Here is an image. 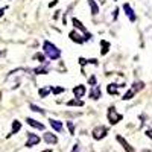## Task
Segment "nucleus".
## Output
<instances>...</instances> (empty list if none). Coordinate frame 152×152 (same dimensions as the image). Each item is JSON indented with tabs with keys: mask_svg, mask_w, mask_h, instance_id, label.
Wrapping results in <instances>:
<instances>
[{
	"mask_svg": "<svg viewBox=\"0 0 152 152\" xmlns=\"http://www.w3.org/2000/svg\"><path fill=\"white\" fill-rule=\"evenodd\" d=\"M43 50H44V55H47L50 59H58L61 56V50L50 41L43 43Z\"/></svg>",
	"mask_w": 152,
	"mask_h": 152,
	"instance_id": "obj_1",
	"label": "nucleus"
},
{
	"mask_svg": "<svg viewBox=\"0 0 152 152\" xmlns=\"http://www.w3.org/2000/svg\"><path fill=\"white\" fill-rule=\"evenodd\" d=\"M143 88H145V82H142V81H135L122 99H123V100H129V99H132V97H134V94H137L140 90H143Z\"/></svg>",
	"mask_w": 152,
	"mask_h": 152,
	"instance_id": "obj_2",
	"label": "nucleus"
},
{
	"mask_svg": "<svg viewBox=\"0 0 152 152\" xmlns=\"http://www.w3.org/2000/svg\"><path fill=\"white\" fill-rule=\"evenodd\" d=\"M107 119H108V122L111 125H116V123H119L123 119V116H122V114H119L114 107H110L108 111H107Z\"/></svg>",
	"mask_w": 152,
	"mask_h": 152,
	"instance_id": "obj_3",
	"label": "nucleus"
},
{
	"mask_svg": "<svg viewBox=\"0 0 152 152\" xmlns=\"http://www.w3.org/2000/svg\"><path fill=\"white\" fill-rule=\"evenodd\" d=\"M91 134H93L94 140H102V138L107 137V134H108V128L104 126V125H99V126H96V128H93Z\"/></svg>",
	"mask_w": 152,
	"mask_h": 152,
	"instance_id": "obj_4",
	"label": "nucleus"
},
{
	"mask_svg": "<svg viewBox=\"0 0 152 152\" xmlns=\"http://www.w3.org/2000/svg\"><path fill=\"white\" fill-rule=\"evenodd\" d=\"M72 23H73V26H75L76 29H79V31L85 35V37H84V40H85V41L91 40V34H90V32H87V29H85V26L82 24L81 20H78V18H72Z\"/></svg>",
	"mask_w": 152,
	"mask_h": 152,
	"instance_id": "obj_5",
	"label": "nucleus"
},
{
	"mask_svg": "<svg viewBox=\"0 0 152 152\" xmlns=\"http://www.w3.org/2000/svg\"><path fill=\"white\" fill-rule=\"evenodd\" d=\"M38 143H40V137H38L37 134H32V132H29V134H28V142H26V148H32V146H37Z\"/></svg>",
	"mask_w": 152,
	"mask_h": 152,
	"instance_id": "obj_6",
	"label": "nucleus"
},
{
	"mask_svg": "<svg viewBox=\"0 0 152 152\" xmlns=\"http://www.w3.org/2000/svg\"><path fill=\"white\" fill-rule=\"evenodd\" d=\"M123 11L126 12V17L129 18V21H135V20H137V17H135V14H134V9L131 8L129 3H125V5H123Z\"/></svg>",
	"mask_w": 152,
	"mask_h": 152,
	"instance_id": "obj_7",
	"label": "nucleus"
},
{
	"mask_svg": "<svg viewBox=\"0 0 152 152\" xmlns=\"http://www.w3.org/2000/svg\"><path fill=\"white\" fill-rule=\"evenodd\" d=\"M116 140H117V142H119V143L123 146V149H125L126 152H135V151H134V148H132V146H131L128 142H126V140H125V138H123L122 135H116Z\"/></svg>",
	"mask_w": 152,
	"mask_h": 152,
	"instance_id": "obj_8",
	"label": "nucleus"
},
{
	"mask_svg": "<svg viewBox=\"0 0 152 152\" xmlns=\"http://www.w3.org/2000/svg\"><path fill=\"white\" fill-rule=\"evenodd\" d=\"M44 142L49 143V145H56L58 143V137L56 134H52V132H44Z\"/></svg>",
	"mask_w": 152,
	"mask_h": 152,
	"instance_id": "obj_9",
	"label": "nucleus"
},
{
	"mask_svg": "<svg viewBox=\"0 0 152 152\" xmlns=\"http://www.w3.org/2000/svg\"><path fill=\"white\" fill-rule=\"evenodd\" d=\"M73 94H75L76 99L84 97V94H85V85H76V87L73 88Z\"/></svg>",
	"mask_w": 152,
	"mask_h": 152,
	"instance_id": "obj_10",
	"label": "nucleus"
},
{
	"mask_svg": "<svg viewBox=\"0 0 152 152\" xmlns=\"http://www.w3.org/2000/svg\"><path fill=\"white\" fill-rule=\"evenodd\" d=\"M69 37H70V40H72L73 43H78V44H82V43L85 41L84 38L81 37V34H78L76 31H72V32L69 34Z\"/></svg>",
	"mask_w": 152,
	"mask_h": 152,
	"instance_id": "obj_11",
	"label": "nucleus"
},
{
	"mask_svg": "<svg viewBox=\"0 0 152 152\" xmlns=\"http://www.w3.org/2000/svg\"><path fill=\"white\" fill-rule=\"evenodd\" d=\"M100 96H102V91H100V87H99V85L91 87L90 97H91V99H94V100H97V99H100Z\"/></svg>",
	"mask_w": 152,
	"mask_h": 152,
	"instance_id": "obj_12",
	"label": "nucleus"
},
{
	"mask_svg": "<svg viewBox=\"0 0 152 152\" xmlns=\"http://www.w3.org/2000/svg\"><path fill=\"white\" fill-rule=\"evenodd\" d=\"M26 122H28V125H29V126H32V128H35V129H40V131H43V129H44V125H43V123H40L38 120H34V119L28 117V119H26Z\"/></svg>",
	"mask_w": 152,
	"mask_h": 152,
	"instance_id": "obj_13",
	"label": "nucleus"
},
{
	"mask_svg": "<svg viewBox=\"0 0 152 152\" xmlns=\"http://www.w3.org/2000/svg\"><path fill=\"white\" fill-rule=\"evenodd\" d=\"M120 87H125V85H116V84H110V85H107V93H108V94H117Z\"/></svg>",
	"mask_w": 152,
	"mask_h": 152,
	"instance_id": "obj_14",
	"label": "nucleus"
},
{
	"mask_svg": "<svg viewBox=\"0 0 152 152\" xmlns=\"http://www.w3.org/2000/svg\"><path fill=\"white\" fill-rule=\"evenodd\" d=\"M50 126H52L53 129H56V132H62V123L59 120H55V119H50Z\"/></svg>",
	"mask_w": 152,
	"mask_h": 152,
	"instance_id": "obj_15",
	"label": "nucleus"
},
{
	"mask_svg": "<svg viewBox=\"0 0 152 152\" xmlns=\"http://www.w3.org/2000/svg\"><path fill=\"white\" fill-rule=\"evenodd\" d=\"M20 128H21V123H20L18 120H14V122H12V129H11V134H8V137H9V135L17 134V132L20 131Z\"/></svg>",
	"mask_w": 152,
	"mask_h": 152,
	"instance_id": "obj_16",
	"label": "nucleus"
},
{
	"mask_svg": "<svg viewBox=\"0 0 152 152\" xmlns=\"http://www.w3.org/2000/svg\"><path fill=\"white\" fill-rule=\"evenodd\" d=\"M88 5H90V8H91V12H93V15L99 14V6H97V3L94 2V0H88Z\"/></svg>",
	"mask_w": 152,
	"mask_h": 152,
	"instance_id": "obj_17",
	"label": "nucleus"
},
{
	"mask_svg": "<svg viewBox=\"0 0 152 152\" xmlns=\"http://www.w3.org/2000/svg\"><path fill=\"white\" fill-rule=\"evenodd\" d=\"M100 46H102V50H100V53H102V55L108 53V50H110V43L105 41V40H102V41H100Z\"/></svg>",
	"mask_w": 152,
	"mask_h": 152,
	"instance_id": "obj_18",
	"label": "nucleus"
},
{
	"mask_svg": "<svg viewBox=\"0 0 152 152\" xmlns=\"http://www.w3.org/2000/svg\"><path fill=\"white\" fill-rule=\"evenodd\" d=\"M67 105H69V107H82L84 102H82L81 99H73V100H69Z\"/></svg>",
	"mask_w": 152,
	"mask_h": 152,
	"instance_id": "obj_19",
	"label": "nucleus"
},
{
	"mask_svg": "<svg viewBox=\"0 0 152 152\" xmlns=\"http://www.w3.org/2000/svg\"><path fill=\"white\" fill-rule=\"evenodd\" d=\"M50 91L53 94H61V93H64V88L62 87H50Z\"/></svg>",
	"mask_w": 152,
	"mask_h": 152,
	"instance_id": "obj_20",
	"label": "nucleus"
},
{
	"mask_svg": "<svg viewBox=\"0 0 152 152\" xmlns=\"http://www.w3.org/2000/svg\"><path fill=\"white\" fill-rule=\"evenodd\" d=\"M31 110L35 111V113H40V114H46V111H44L43 108H40L38 105H34V104H31Z\"/></svg>",
	"mask_w": 152,
	"mask_h": 152,
	"instance_id": "obj_21",
	"label": "nucleus"
},
{
	"mask_svg": "<svg viewBox=\"0 0 152 152\" xmlns=\"http://www.w3.org/2000/svg\"><path fill=\"white\" fill-rule=\"evenodd\" d=\"M35 75H43V73H47V69L46 67H37V69H34L32 70Z\"/></svg>",
	"mask_w": 152,
	"mask_h": 152,
	"instance_id": "obj_22",
	"label": "nucleus"
},
{
	"mask_svg": "<svg viewBox=\"0 0 152 152\" xmlns=\"http://www.w3.org/2000/svg\"><path fill=\"white\" fill-rule=\"evenodd\" d=\"M38 93H40L41 97H47V94L50 93V88H40V91H38Z\"/></svg>",
	"mask_w": 152,
	"mask_h": 152,
	"instance_id": "obj_23",
	"label": "nucleus"
},
{
	"mask_svg": "<svg viewBox=\"0 0 152 152\" xmlns=\"http://www.w3.org/2000/svg\"><path fill=\"white\" fill-rule=\"evenodd\" d=\"M67 128H69V132L73 135L75 134V125H73V122H67Z\"/></svg>",
	"mask_w": 152,
	"mask_h": 152,
	"instance_id": "obj_24",
	"label": "nucleus"
},
{
	"mask_svg": "<svg viewBox=\"0 0 152 152\" xmlns=\"http://www.w3.org/2000/svg\"><path fill=\"white\" fill-rule=\"evenodd\" d=\"M34 59H38L40 62H44V55L43 53H35L34 55Z\"/></svg>",
	"mask_w": 152,
	"mask_h": 152,
	"instance_id": "obj_25",
	"label": "nucleus"
},
{
	"mask_svg": "<svg viewBox=\"0 0 152 152\" xmlns=\"http://www.w3.org/2000/svg\"><path fill=\"white\" fill-rule=\"evenodd\" d=\"M88 84H90L91 87H94V85H96V76H94V75L88 78Z\"/></svg>",
	"mask_w": 152,
	"mask_h": 152,
	"instance_id": "obj_26",
	"label": "nucleus"
},
{
	"mask_svg": "<svg viewBox=\"0 0 152 152\" xmlns=\"http://www.w3.org/2000/svg\"><path fill=\"white\" fill-rule=\"evenodd\" d=\"M87 62H88V61H87L85 58H79V64H81V66H85Z\"/></svg>",
	"mask_w": 152,
	"mask_h": 152,
	"instance_id": "obj_27",
	"label": "nucleus"
},
{
	"mask_svg": "<svg viewBox=\"0 0 152 152\" xmlns=\"http://www.w3.org/2000/svg\"><path fill=\"white\" fill-rule=\"evenodd\" d=\"M72 152H79V145L76 143L75 146H73V149H72Z\"/></svg>",
	"mask_w": 152,
	"mask_h": 152,
	"instance_id": "obj_28",
	"label": "nucleus"
},
{
	"mask_svg": "<svg viewBox=\"0 0 152 152\" xmlns=\"http://www.w3.org/2000/svg\"><path fill=\"white\" fill-rule=\"evenodd\" d=\"M117 15H119V8H117V9H114V15H113V17H114V20L117 18Z\"/></svg>",
	"mask_w": 152,
	"mask_h": 152,
	"instance_id": "obj_29",
	"label": "nucleus"
},
{
	"mask_svg": "<svg viewBox=\"0 0 152 152\" xmlns=\"http://www.w3.org/2000/svg\"><path fill=\"white\" fill-rule=\"evenodd\" d=\"M146 135H148L149 138H152V129H148V131H146Z\"/></svg>",
	"mask_w": 152,
	"mask_h": 152,
	"instance_id": "obj_30",
	"label": "nucleus"
},
{
	"mask_svg": "<svg viewBox=\"0 0 152 152\" xmlns=\"http://www.w3.org/2000/svg\"><path fill=\"white\" fill-rule=\"evenodd\" d=\"M5 11H6V8H3V9H0V17H2V15L5 14Z\"/></svg>",
	"mask_w": 152,
	"mask_h": 152,
	"instance_id": "obj_31",
	"label": "nucleus"
},
{
	"mask_svg": "<svg viewBox=\"0 0 152 152\" xmlns=\"http://www.w3.org/2000/svg\"><path fill=\"white\" fill-rule=\"evenodd\" d=\"M41 152H52V151H50V149H46V151H41Z\"/></svg>",
	"mask_w": 152,
	"mask_h": 152,
	"instance_id": "obj_32",
	"label": "nucleus"
},
{
	"mask_svg": "<svg viewBox=\"0 0 152 152\" xmlns=\"http://www.w3.org/2000/svg\"><path fill=\"white\" fill-rule=\"evenodd\" d=\"M143 152H151V151H143Z\"/></svg>",
	"mask_w": 152,
	"mask_h": 152,
	"instance_id": "obj_33",
	"label": "nucleus"
},
{
	"mask_svg": "<svg viewBox=\"0 0 152 152\" xmlns=\"http://www.w3.org/2000/svg\"><path fill=\"white\" fill-rule=\"evenodd\" d=\"M116 2H117V0H116Z\"/></svg>",
	"mask_w": 152,
	"mask_h": 152,
	"instance_id": "obj_34",
	"label": "nucleus"
}]
</instances>
